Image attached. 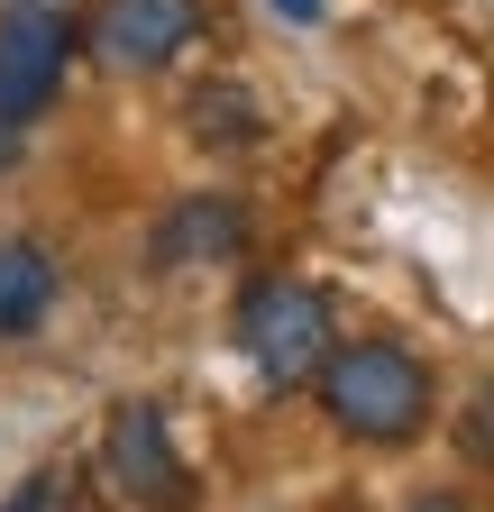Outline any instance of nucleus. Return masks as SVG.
Instances as JSON below:
<instances>
[{"instance_id": "f257e3e1", "label": "nucleus", "mask_w": 494, "mask_h": 512, "mask_svg": "<svg viewBox=\"0 0 494 512\" xmlns=\"http://www.w3.org/2000/svg\"><path fill=\"white\" fill-rule=\"evenodd\" d=\"M321 403H330V421H339L348 439H412L421 412H430V375H421V357L394 348V339H357V348L330 357Z\"/></svg>"}, {"instance_id": "f03ea898", "label": "nucleus", "mask_w": 494, "mask_h": 512, "mask_svg": "<svg viewBox=\"0 0 494 512\" xmlns=\"http://www.w3.org/2000/svg\"><path fill=\"white\" fill-rule=\"evenodd\" d=\"M238 348H247V366H257L266 384H312L339 357L330 348V302L312 284H293V275L247 284V302H238Z\"/></svg>"}, {"instance_id": "7ed1b4c3", "label": "nucleus", "mask_w": 494, "mask_h": 512, "mask_svg": "<svg viewBox=\"0 0 494 512\" xmlns=\"http://www.w3.org/2000/svg\"><path fill=\"white\" fill-rule=\"evenodd\" d=\"M101 476L129 512H193V476H183L156 403H119L101 421Z\"/></svg>"}, {"instance_id": "20e7f679", "label": "nucleus", "mask_w": 494, "mask_h": 512, "mask_svg": "<svg viewBox=\"0 0 494 512\" xmlns=\"http://www.w3.org/2000/svg\"><path fill=\"white\" fill-rule=\"evenodd\" d=\"M202 37V0H101L92 10V55L110 74H156Z\"/></svg>"}, {"instance_id": "39448f33", "label": "nucleus", "mask_w": 494, "mask_h": 512, "mask_svg": "<svg viewBox=\"0 0 494 512\" xmlns=\"http://www.w3.org/2000/svg\"><path fill=\"white\" fill-rule=\"evenodd\" d=\"M65 55H74V28L65 19H37V10H0V119L28 128L55 83H65Z\"/></svg>"}, {"instance_id": "423d86ee", "label": "nucleus", "mask_w": 494, "mask_h": 512, "mask_svg": "<svg viewBox=\"0 0 494 512\" xmlns=\"http://www.w3.org/2000/svg\"><path fill=\"white\" fill-rule=\"evenodd\" d=\"M55 311V256L37 238H0V339H28Z\"/></svg>"}, {"instance_id": "0eeeda50", "label": "nucleus", "mask_w": 494, "mask_h": 512, "mask_svg": "<svg viewBox=\"0 0 494 512\" xmlns=\"http://www.w3.org/2000/svg\"><path fill=\"white\" fill-rule=\"evenodd\" d=\"M238 238H247L238 202H211V192H202V202H183V211H165V220H156V256H165V266H193V256H229Z\"/></svg>"}, {"instance_id": "6e6552de", "label": "nucleus", "mask_w": 494, "mask_h": 512, "mask_svg": "<svg viewBox=\"0 0 494 512\" xmlns=\"http://www.w3.org/2000/svg\"><path fill=\"white\" fill-rule=\"evenodd\" d=\"M193 128L202 138H257V119H247L238 92H193Z\"/></svg>"}, {"instance_id": "1a4fd4ad", "label": "nucleus", "mask_w": 494, "mask_h": 512, "mask_svg": "<svg viewBox=\"0 0 494 512\" xmlns=\"http://www.w3.org/2000/svg\"><path fill=\"white\" fill-rule=\"evenodd\" d=\"M0 512H74V485L46 467V476H28V485H19L10 503H0Z\"/></svg>"}, {"instance_id": "9d476101", "label": "nucleus", "mask_w": 494, "mask_h": 512, "mask_svg": "<svg viewBox=\"0 0 494 512\" xmlns=\"http://www.w3.org/2000/svg\"><path fill=\"white\" fill-rule=\"evenodd\" d=\"M467 458H494V384H485L476 412H467Z\"/></svg>"}, {"instance_id": "9b49d317", "label": "nucleus", "mask_w": 494, "mask_h": 512, "mask_svg": "<svg viewBox=\"0 0 494 512\" xmlns=\"http://www.w3.org/2000/svg\"><path fill=\"white\" fill-rule=\"evenodd\" d=\"M0 10H37V19H65V0H0Z\"/></svg>"}, {"instance_id": "f8f14e48", "label": "nucleus", "mask_w": 494, "mask_h": 512, "mask_svg": "<svg viewBox=\"0 0 494 512\" xmlns=\"http://www.w3.org/2000/svg\"><path fill=\"white\" fill-rule=\"evenodd\" d=\"M275 10H284V19H321L330 0H275Z\"/></svg>"}, {"instance_id": "ddd939ff", "label": "nucleus", "mask_w": 494, "mask_h": 512, "mask_svg": "<svg viewBox=\"0 0 494 512\" xmlns=\"http://www.w3.org/2000/svg\"><path fill=\"white\" fill-rule=\"evenodd\" d=\"M403 512H467V503H449V494H421V503H403Z\"/></svg>"}, {"instance_id": "4468645a", "label": "nucleus", "mask_w": 494, "mask_h": 512, "mask_svg": "<svg viewBox=\"0 0 494 512\" xmlns=\"http://www.w3.org/2000/svg\"><path fill=\"white\" fill-rule=\"evenodd\" d=\"M0 156H10V119H0Z\"/></svg>"}]
</instances>
